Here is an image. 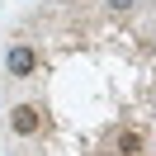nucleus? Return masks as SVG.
Wrapping results in <instances>:
<instances>
[{"label":"nucleus","instance_id":"3","mask_svg":"<svg viewBox=\"0 0 156 156\" xmlns=\"http://www.w3.org/2000/svg\"><path fill=\"white\" fill-rule=\"evenodd\" d=\"M109 151L114 156H137V151H147V137L133 133V128H118V133L109 137Z\"/></svg>","mask_w":156,"mask_h":156},{"label":"nucleus","instance_id":"2","mask_svg":"<svg viewBox=\"0 0 156 156\" xmlns=\"http://www.w3.org/2000/svg\"><path fill=\"white\" fill-rule=\"evenodd\" d=\"M10 128H14L19 137H33V133L43 128V109H38V104H19V109L10 114Z\"/></svg>","mask_w":156,"mask_h":156},{"label":"nucleus","instance_id":"4","mask_svg":"<svg viewBox=\"0 0 156 156\" xmlns=\"http://www.w3.org/2000/svg\"><path fill=\"white\" fill-rule=\"evenodd\" d=\"M104 156H114V151H104Z\"/></svg>","mask_w":156,"mask_h":156},{"label":"nucleus","instance_id":"1","mask_svg":"<svg viewBox=\"0 0 156 156\" xmlns=\"http://www.w3.org/2000/svg\"><path fill=\"white\" fill-rule=\"evenodd\" d=\"M5 71H10L14 80H29L33 71H38V52H33L29 43H14V48L5 52Z\"/></svg>","mask_w":156,"mask_h":156}]
</instances>
